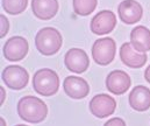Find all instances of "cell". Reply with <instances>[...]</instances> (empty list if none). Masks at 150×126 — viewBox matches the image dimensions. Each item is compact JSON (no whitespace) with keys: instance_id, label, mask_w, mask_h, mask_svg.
<instances>
[{"instance_id":"1","label":"cell","mask_w":150,"mask_h":126,"mask_svg":"<svg viewBox=\"0 0 150 126\" xmlns=\"http://www.w3.org/2000/svg\"><path fill=\"white\" fill-rule=\"evenodd\" d=\"M18 113L22 120L38 124L47 118L48 106L38 97L25 96L18 103Z\"/></svg>"},{"instance_id":"2","label":"cell","mask_w":150,"mask_h":126,"mask_svg":"<svg viewBox=\"0 0 150 126\" xmlns=\"http://www.w3.org/2000/svg\"><path fill=\"white\" fill-rule=\"evenodd\" d=\"M62 43L63 39L61 33L52 27H45L40 29L35 36L36 48L44 56H51L58 53Z\"/></svg>"},{"instance_id":"3","label":"cell","mask_w":150,"mask_h":126,"mask_svg":"<svg viewBox=\"0 0 150 126\" xmlns=\"http://www.w3.org/2000/svg\"><path fill=\"white\" fill-rule=\"evenodd\" d=\"M33 88L38 95L54 96L59 89V77L52 69H40L33 77Z\"/></svg>"},{"instance_id":"4","label":"cell","mask_w":150,"mask_h":126,"mask_svg":"<svg viewBox=\"0 0 150 126\" xmlns=\"http://www.w3.org/2000/svg\"><path fill=\"white\" fill-rule=\"evenodd\" d=\"M116 53V43L112 38L98 39L92 47V57L99 65H108L112 63Z\"/></svg>"},{"instance_id":"5","label":"cell","mask_w":150,"mask_h":126,"mask_svg":"<svg viewBox=\"0 0 150 126\" xmlns=\"http://www.w3.org/2000/svg\"><path fill=\"white\" fill-rule=\"evenodd\" d=\"M1 78L8 88L13 90H21L29 82V74L20 65H9L2 70Z\"/></svg>"},{"instance_id":"6","label":"cell","mask_w":150,"mask_h":126,"mask_svg":"<svg viewBox=\"0 0 150 126\" xmlns=\"http://www.w3.org/2000/svg\"><path fill=\"white\" fill-rule=\"evenodd\" d=\"M29 44L22 36H13L4 44V56L8 61H20L28 54Z\"/></svg>"},{"instance_id":"7","label":"cell","mask_w":150,"mask_h":126,"mask_svg":"<svg viewBox=\"0 0 150 126\" xmlns=\"http://www.w3.org/2000/svg\"><path fill=\"white\" fill-rule=\"evenodd\" d=\"M116 109V102L110 95L99 93L96 95L90 102V111L98 118H105L114 113Z\"/></svg>"},{"instance_id":"8","label":"cell","mask_w":150,"mask_h":126,"mask_svg":"<svg viewBox=\"0 0 150 126\" xmlns=\"http://www.w3.org/2000/svg\"><path fill=\"white\" fill-rule=\"evenodd\" d=\"M116 26V16L112 11H101L91 20L90 27L96 35H105L111 33Z\"/></svg>"},{"instance_id":"9","label":"cell","mask_w":150,"mask_h":126,"mask_svg":"<svg viewBox=\"0 0 150 126\" xmlns=\"http://www.w3.org/2000/svg\"><path fill=\"white\" fill-rule=\"evenodd\" d=\"M64 63L70 71L76 74H83L87 70L90 65V60L86 51H84L83 49L71 48L65 54Z\"/></svg>"},{"instance_id":"10","label":"cell","mask_w":150,"mask_h":126,"mask_svg":"<svg viewBox=\"0 0 150 126\" xmlns=\"http://www.w3.org/2000/svg\"><path fill=\"white\" fill-rule=\"evenodd\" d=\"M119 16L122 22L127 25H133L139 22L143 15V8L141 4L136 0H123L117 7Z\"/></svg>"},{"instance_id":"11","label":"cell","mask_w":150,"mask_h":126,"mask_svg":"<svg viewBox=\"0 0 150 126\" xmlns=\"http://www.w3.org/2000/svg\"><path fill=\"white\" fill-rule=\"evenodd\" d=\"M120 57L125 65L129 68H142L148 60L146 53L137 51L130 42H125L120 48Z\"/></svg>"},{"instance_id":"12","label":"cell","mask_w":150,"mask_h":126,"mask_svg":"<svg viewBox=\"0 0 150 126\" xmlns=\"http://www.w3.org/2000/svg\"><path fill=\"white\" fill-rule=\"evenodd\" d=\"M132 84L129 75L122 70H114L106 77V88L114 95H122L127 92Z\"/></svg>"},{"instance_id":"13","label":"cell","mask_w":150,"mask_h":126,"mask_svg":"<svg viewBox=\"0 0 150 126\" xmlns=\"http://www.w3.org/2000/svg\"><path fill=\"white\" fill-rule=\"evenodd\" d=\"M63 88L65 93L74 99L85 98L90 92L88 83L79 76H68L64 80Z\"/></svg>"},{"instance_id":"14","label":"cell","mask_w":150,"mask_h":126,"mask_svg":"<svg viewBox=\"0 0 150 126\" xmlns=\"http://www.w3.org/2000/svg\"><path fill=\"white\" fill-rule=\"evenodd\" d=\"M129 104L135 111H147L150 107V90L144 85L133 88L129 93Z\"/></svg>"},{"instance_id":"15","label":"cell","mask_w":150,"mask_h":126,"mask_svg":"<svg viewBox=\"0 0 150 126\" xmlns=\"http://www.w3.org/2000/svg\"><path fill=\"white\" fill-rule=\"evenodd\" d=\"M57 0H32V11L40 20H50L58 12Z\"/></svg>"},{"instance_id":"16","label":"cell","mask_w":150,"mask_h":126,"mask_svg":"<svg viewBox=\"0 0 150 126\" xmlns=\"http://www.w3.org/2000/svg\"><path fill=\"white\" fill-rule=\"evenodd\" d=\"M130 43L133 47L141 53L150 50V31L144 26L135 27L130 33Z\"/></svg>"},{"instance_id":"17","label":"cell","mask_w":150,"mask_h":126,"mask_svg":"<svg viewBox=\"0 0 150 126\" xmlns=\"http://www.w3.org/2000/svg\"><path fill=\"white\" fill-rule=\"evenodd\" d=\"M98 5V0H74L75 13L81 16L91 14Z\"/></svg>"},{"instance_id":"18","label":"cell","mask_w":150,"mask_h":126,"mask_svg":"<svg viewBox=\"0 0 150 126\" xmlns=\"http://www.w3.org/2000/svg\"><path fill=\"white\" fill-rule=\"evenodd\" d=\"M2 8L6 11L8 14L16 15L22 13L27 6H28V0H2Z\"/></svg>"},{"instance_id":"19","label":"cell","mask_w":150,"mask_h":126,"mask_svg":"<svg viewBox=\"0 0 150 126\" xmlns=\"http://www.w3.org/2000/svg\"><path fill=\"white\" fill-rule=\"evenodd\" d=\"M8 29H9V21L4 14H1L0 15V38L1 39L6 36V34L8 33Z\"/></svg>"},{"instance_id":"20","label":"cell","mask_w":150,"mask_h":126,"mask_svg":"<svg viewBox=\"0 0 150 126\" xmlns=\"http://www.w3.org/2000/svg\"><path fill=\"white\" fill-rule=\"evenodd\" d=\"M104 126H126V123L123 122V119H121L119 117H115V118L110 119L108 122H106Z\"/></svg>"},{"instance_id":"21","label":"cell","mask_w":150,"mask_h":126,"mask_svg":"<svg viewBox=\"0 0 150 126\" xmlns=\"http://www.w3.org/2000/svg\"><path fill=\"white\" fill-rule=\"evenodd\" d=\"M144 78H146V81L150 83V65L146 69V71H144Z\"/></svg>"},{"instance_id":"22","label":"cell","mask_w":150,"mask_h":126,"mask_svg":"<svg viewBox=\"0 0 150 126\" xmlns=\"http://www.w3.org/2000/svg\"><path fill=\"white\" fill-rule=\"evenodd\" d=\"M0 93H1V99H0V103L2 104V103H4V100H5V95H6L5 89H4L2 86H0Z\"/></svg>"},{"instance_id":"23","label":"cell","mask_w":150,"mask_h":126,"mask_svg":"<svg viewBox=\"0 0 150 126\" xmlns=\"http://www.w3.org/2000/svg\"><path fill=\"white\" fill-rule=\"evenodd\" d=\"M0 126H6V122H5V119L2 117L0 118Z\"/></svg>"},{"instance_id":"24","label":"cell","mask_w":150,"mask_h":126,"mask_svg":"<svg viewBox=\"0 0 150 126\" xmlns=\"http://www.w3.org/2000/svg\"><path fill=\"white\" fill-rule=\"evenodd\" d=\"M15 126H28V125H23V124H21V125H15Z\"/></svg>"}]
</instances>
